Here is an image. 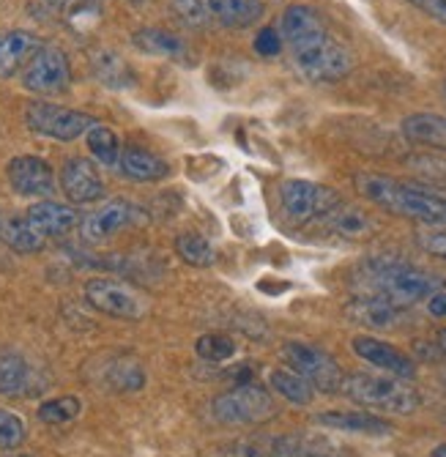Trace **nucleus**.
Returning <instances> with one entry per match:
<instances>
[{"label": "nucleus", "mask_w": 446, "mask_h": 457, "mask_svg": "<svg viewBox=\"0 0 446 457\" xmlns=\"http://www.w3.org/2000/svg\"><path fill=\"white\" fill-rule=\"evenodd\" d=\"M112 381L120 389H140L145 384V372L140 370L137 361H118V367L112 372Z\"/></svg>", "instance_id": "72a5a7b5"}, {"label": "nucleus", "mask_w": 446, "mask_h": 457, "mask_svg": "<svg viewBox=\"0 0 446 457\" xmlns=\"http://www.w3.org/2000/svg\"><path fill=\"white\" fill-rule=\"evenodd\" d=\"M77 413H79L77 397H58V400H50L38 408V420L45 425H66L77 417Z\"/></svg>", "instance_id": "7c9ffc66"}, {"label": "nucleus", "mask_w": 446, "mask_h": 457, "mask_svg": "<svg viewBox=\"0 0 446 457\" xmlns=\"http://www.w3.org/2000/svg\"><path fill=\"white\" fill-rule=\"evenodd\" d=\"M14 457H25V454H14Z\"/></svg>", "instance_id": "a19ab883"}, {"label": "nucleus", "mask_w": 446, "mask_h": 457, "mask_svg": "<svg viewBox=\"0 0 446 457\" xmlns=\"http://www.w3.org/2000/svg\"><path fill=\"white\" fill-rule=\"evenodd\" d=\"M353 351L359 359L370 361L373 367L384 370V372H392L394 378H414V361L405 356L402 351H397L394 345H386L376 337H356L353 340Z\"/></svg>", "instance_id": "4468645a"}, {"label": "nucleus", "mask_w": 446, "mask_h": 457, "mask_svg": "<svg viewBox=\"0 0 446 457\" xmlns=\"http://www.w3.org/2000/svg\"><path fill=\"white\" fill-rule=\"evenodd\" d=\"M359 192L381 209L419 222H446V192L427 189L419 184H405L378 173H359Z\"/></svg>", "instance_id": "f03ea898"}, {"label": "nucleus", "mask_w": 446, "mask_h": 457, "mask_svg": "<svg viewBox=\"0 0 446 457\" xmlns=\"http://www.w3.org/2000/svg\"><path fill=\"white\" fill-rule=\"evenodd\" d=\"M282 356H285V361L293 367V372H299L310 386H315L320 392L343 389V370L326 351L307 345V343H288L282 348Z\"/></svg>", "instance_id": "0eeeda50"}, {"label": "nucleus", "mask_w": 446, "mask_h": 457, "mask_svg": "<svg viewBox=\"0 0 446 457\" xmlns=\"http://www.w3.org/2000/svg\"><path fill=\"white\" fill-rule=\"evenodd\" d=\"M42 47H45V41L28 30L0 33V77H14L25 71V66Z\"/></svg>", "instance_id": "2eb2a0df"}, {"label": "nucleus", "mask_w": 446, "mask_h": 457, "mask_svg": "<svg viewBox=\"0 0 446 457\" xmlns=\"http://www.w3.org/2000/svg\"><path fill=\"white\" fill-rule=\"evenodd\" d=\"M318 425L323 428H334V430H348V433H364V436H389L392 425L381 417L364 411H329L315 417Z\"/></svg>", "instance_id": "a211bd4d"}, {"label": "nucleus", "mask_w": 446, "mask_h": 457, "mask_svg": "<svg viewBox=\"0 0 446 457\" xmlns=\"http://www.w3.org/2000/svg\"><path fill=\"white\" fill-rule=\"evenodd\" d=\"M25 441V425L17 413L0 408V449H17Z\"/></svg>", "instance_id": "473e14b6"}, {"label": "nucleus", "mask_w": 446, "mask_h": 457, "mask_svg": "<svg viewBox=\"0 0 446 457\" xmlns=\"http://www.w3.org/2000/svg\"><path fill=\"white\" fill-rule=\"evenodd\" d=\"M33 367L14 351H0V395H30L33 392Z\"/></svg>", "instance_id": "6ab92c4d"}, {"label": "nucleus", "mask_w": 446, "mask_h": 457, "mask_svg": "<svg viewBox=\"0 0 446 457\" xmlns=\"http://www.w3.org/2000/svg\"><path fill=\"white\" fill-rule=\"evenodd\" d=\"M176 253H178V258L184 263L197 266V269L214 263V249H211V244L202 238L200 233H181L176 238Z\"/></svg>", "instance_id": "c756f323"}, {"label": "nucleus", "mask_w": 446, "mask_h": 457, "mask_svg": "<svg viewBox=\"0 0 446 457\" xmlns=\"http://www.w3.org/2000/svg\"><path fill=\"white\" fill-rule=\"evenodd\" d=\"M9 184L22 197H47L55 189V176L45 159L17 156L9 162Z\"/></svg>", "instance_id": "9b49d317"}, {"label": "nucleus", "mask_w": 446, "mask_h": 457, "mask_svg": "<svg viewBox=\"0 0 446 457\" xmlns=\"http://www.w3.org/2000/svg\"><path fill=\"white\" fill-rule=\"evenodd\" d=\"M88 151L94 154V159L99 164H107V168H115L120 159V140L112 129L107 127H94L88 129Z\"/></svg>", "instance_id": "c85d7f7f"}, {"label": "nucleus", "mask_w": 446, "mask_h": 457, "mask_svg": "<svg viewBox=\"0 0 446 457\" xmlns=\"http://www.w3.org/2000/svg\"><path fill=\"white\" fill-rule=\"evenodd\" d=\"M25 88L33 94H63L71 82V69L61 47L45 45L33 55V61L22 71Z\"/></svg>", "instance_id": "1a4fd4ad"}, {"label": "nucleus", "mask_w": 446, "mask_h": 457, "mask_svg": "<svg viewBox=\"0 0 446 457\" xmlns=\"http://www.w3.org/2000/svg\"><path fill=\"white\" fill-rule=\"evenodd\" d=\"M135 45L148 53V55H161V58H176V61H186V45L184 38H178L176 33L168 30H156V28H145L135 33Z\"/></svg>", "instance_id": "b1692460"}, {"label": "nucleus", "mask_w": 446, "mask_h": 457, "mask_svg": "<svg viewBox=\"0 0 446 457\" xmlns=\"http://www.w3.org/2000/svg\"><path fill=\"white\" fill-rule=\"evenodd\" d=\"M368 282L373 285L376 296L386 299L394 307L417 304L441 287V279L400 261H373L368 266Z\"/></svg>", "instance_id": "7ed1b4c3"}, {"label": "nucleus", "mask_w": 446, "mask_h": 457, "mask_svg": "<svg viewBox=\"0 0 446 457\" xmlns=\"http://www.w3.org/2000/svg\"><path fill=\"white\" fill-rule=\"evenodd\" d=\"M409 4H414L427 17H433V20H438V22L446 25V0H409Z\"/></svg>", "instance_id": "c9c22d12"}, {"label": "nucleus", "mask_w": 446, "mask_h": 457, "mask_svg": "<svg viewBox=\"0 0 446 457\" xmlns=\"http://www.w3.org/2000/svg\"><path fill=\"white\" fill-rule=\"evenodd\" d=\"M25 120L28 127L45 137L53 140H77L79 135H86L94 127V118L79 112V110H69V107H58V104H47V102H30L25 110Z\"/></svg>", "instance_id": "423d86ee"}, {"label": "nucleus", "mask_w": 446, "mask_h": 457, "mask_svg": "<svg viewBox=\"0 0 446 457\" xmlns=\"http://www.w3.org/2000/svg\"><path fill=\"white\" fill-rule=\"evenodd\" d=\"M427 312L433 318H446V290H435L427 302Z\"/></svg>", "instance_id": "4c0bfd02"}, {"label": "nucleus", "mask_w": 446, "mask_h": 457, "mask_svg": "<svg viewBox=\"0 0 446 457\" xmlns=\"http://www.w3.org/2000/svg\"><path fill=\"white\" fill-rule=\"evenodd\" d=\"M402 135L411 143L446 151V118L433 112H417L402 120Z\"/></svg>", "instance_id": "412c9836"}, {"label": "nucleus", "mask_w": 446, "mask_h": 457, "mask_svg": "<svg viewBox=\"0 0 446 457\" xmlns=\"http://www.w3.org/2000/svg\"><path fill=\"white\" fill-rule=\"evenodd\" d=\"M206 22H219L225 28H250L263 17L260 0H202Z\"/></svg>", "instance_id": "f3484780"}, {"label": "nucleus", "mask_w": 446, "mask_h": 457, "mask_svg": "<svg viewBox=\"0 0 446 457\" xmlns=\"http://www.w3.org/2000/svg\"><path fill=\"white\" fill-rule=\"evenodd\" d=\"M343 392L373 411H386V413H414L419 408V395L411 384L402 378H386V376H370V372H353V376L343 378Z\"/></svg>", "instance_id": "20e7f679"}, {"label": "nucleus", "mask_w": 446, "mask_h": 457, "mask_svg": "<svg viewBox=\"0 0 446 457\" xmlns=\"http://www.w3.org/2000/svg\"><path fill=\"white\" fill-rule=\"evenodd\" d=\"M135 214H137V209H135V205H132L129 200H124V197L107 200V203L102 205V209L91 212V214L83 220V238H86V241H94V244L107 241V238H112L115 233L124 230L127 225H132Z\"/></svg>", "instance_id": "f8f14e48"}, {"label": "nucleus", "mask_w": 446, "mask_h": 457, "mask_svg": "<svg viewBox=\"0 0 446 457\" xmlns=\"http://www.w3.org/2000/svg\"><path fill=\"white\" fill-rule=\"evenodd\" d=\"M279 50H282V38H279V33H277L274 28H263V30L255 36V53H258V55L274 58V55H279Z\"/></svg>", "instance_id": "f704fd0d"}, {"label": "nucleus", "mask_w": 446, "mask_h": 457, "mask_svg": "<svg viewBox=\"0 0 446 457\" xmlns=\"http://www.w3.org/2000/svg\"><path fill=\"white\" fill-rule=\"evenodd\" d=\"M25 220L42 238H61V236L71 233L77 225L74 209H69V205H63V203H53V200L30 205Z\"/></svg>", "instance_id": "dca6fc26"}, {"label": "nucleus", "mask_w": 446, "mask_h": 457, "mask_svg": "<svg viewBox=\"0 0 446 457\" xmlns=\"http://www.w3.org/2000/svg\"><path fill=\"white\" fill-rule=\"evenodd\" d=\"M422 244H425L427 253H433L435 258L446 261V230H443V233H433V236H427Z\"/></svg>", "instance_id": "e433bc0d"}, {"label": "nucleus", "mask_w": 446, "mask_h": 457, "mask_svg": "<svg viewBox=\"0 0 446 457\" xmlns=\"http://www.w3.org/2000/svg\"><path fill=\"white\" fill-rule=\"evenodd\" d=\"M91 66H94L96 79H99V82H104V86H110V88H129L132 82H135V71H132V66H129L124 58H120L118 53L102 50V53H96V55H94Z\"/></svg>", "instance_id": "393cba45"}, {"label": "nucleus", "mask_w": 446, "mask_h": 457, "mask_svg": "<svg viewBox=\"0 0 446 457\" xmlns=\"http://www.w3.org/2000/svg\"><path fill=\"white\" fill-rule=\"evenodd\" d=\"M430 457H446V446H438Z\"/></svg>", "instance_id": "58836bf2"}, {"label": "nucleus", "mask_w": 446, "mask_h": 457, "mask_svg": "<svg viewBox=\"0 0 446 457\" xmlns=\"http://www.w3.org/2000/svg\"><path fill=\"white\" fill-rule=\"evenodd\" d=\"M320 222L345 238H364L376 230V222L368 214H361L359 209H343V205H337V209L329 212Z\"/></svg>", "instance_id": "bb28decb"}, {"label": "nucleus", "mask_w": 446, "mask_h": 457, "mask_svg": "<svg viewBox=\"0 0 446 457\" xmlns=\"http://www.w3.org/2000/svg\"><path fill=\"white\" fill-rule=\"evenodd\" d=\"M282 36L291 45L296 69L312 82L343 79L353 66L351 53L329 36L326 25L310 6H291L282 14Z\"/></svg>", "instance_id": "f257e3e1"}, {"label": "nucleus", "mask_w": 446, "mask_h": 457, "mask_svg": "<svg viewBox=\"0 0 446 457\" xmlns=\"http://www.w3.org/2000/svg\"><path fill=\"white\" fill-rule=\"evenodd\" d=\"M282 209L296 222L323 220L329 212L340 205V195L329 187H320L312 181H285L279 189Z\"/></svg>", "instance_id": "6e6552de"}, {"label": "nucleus", "mask_w": 446, "mask_h": 457, "mask_svg": "<svg viewBox=\"0 0 446 457\" xmlns=\"http://www.w3.org/2000/svg\"><path fill=\"white\" fill-rule=\"evenodd\" d=\"M268 381H271L274 392H279L293 405H310L312 403V386L293 370H274Z\"/></svg>", "instance_id": "cd10ccee"}, {"label": "nucleus", "mask_w": 446, "mask_h": 457, "mask_svg": "<svg viewBox=\"0 0 446 457\" xmlns=\"http://www.w3.org/2000/svg\"><path fill=\"white\" fill-rule=\"evenodd\" d=\"M277 413L271 395L255 384H241L214 400V417L225 425H258Z\"/></svg>", "instance_id": "39448f33"}, {"label": "nucleus", "mask_w": 446, "mask_h": 457, "mask_svg": "<svg viewBox=\"0 0 446 457\" xmlns=\"http://www.w3.org/2000/svg\"><path fill=\"white\" fill-rule=\"evenodd\" d=\"M0 241L22 255L38 253V249L45 246V238L30 228V222L25 217H17V214L0 217Z\"/></svg>", "instance_id": "5701e85b"}, {"label": "nucleus", "mask_w": 446, "mask_h": 457, "mask_svg": "<svg viewBox=\"0 0 446 457\" xmlns=\"http://www.w3.org/2000/svg\"><path fill=\"white\" fill-rule=\"evenodd\" d=\"M86 299L94 310L110 315V318H120V320H140L145 315V304L140 302V296L124 282L115 279H91L86 285Z\"/></svg>", "instance_id": "9d476101"}, {"label": "nucleus", "mask_w": 446, "mask_h": 457, "mask_svg": "<svg viewBox=\"0 0 446 457\" xmlns=\"http://www.w3.org/2000/svg\"><path fill=\"white\" fill-rule=\"evenodd\" d=\"M194 348H197V356L206 361H225L235 353V343L225 335H202Z\"/></svg>", "instance_id": "2f4dec72"}, {"label": "nucleus", "mask_w": 446, "mask_h": 457, "mask_svg": "<svg viewBox=\"0 0 446 457\" xmlns=\"http://www.w3.org/2000/svg\"><path fill=\"white\" fill-rule=\"evenodd\" d=\"M345 312L351 315V320L364 323L370 328H392L397 323V318H400L397 307L389 304L381 296H359L356 302H351L345 307Z\"/></svg>", "instance_id": "4be33fe9"}, {"label": "nucleus", "mask_w": 446, "mask_h": 457, "mask_svg": "<svg viewBox=\"0 0 446 457\" xmlns=\"http://www.w3.org/2000/svg\"><path fill=\"white\" fill-rule=\"evenodd\" d=\"M118 168L132 181H161L168 176V162L145 148H124L118 159Z\"/></svg>", "instance_id": "aec40b11"}, {"label": "nucleus", "mask_w": 446, "mask_h": 457, "mask_svg": "<svg viewBox=\"0 0 446 457\" xmlns=\"http://www.w3.org/2000/svg\"><path fill=\"white\" fill-rule=\"evenodd\" d=\"M438 343H441V348L446 351V328L441 331V335H438Z\"/></svg>", "instance_id": "ea45409f"}, {"label": "nucleus", "mask_w": 446, "mask_h": 457, "mask_svg": "<svg viewBox=\"0 0 446 457\" xmlns=\"http://www.w3.org/2000/svg\"><path fill=\"white\" fill-rule=\"evenodd\" d=\"M61 187L71 203H96L104 195V181L88 159H69L61 170Z\"/></svg>", "instance_id": "ddd939ff"}, {"label": "nucleus", "mask_w": 446, "mask_h": 457, "mask_svg": "<svg viewBox=\"0 0 446 457\" xmlns=\"http://www.w3.org/2000/svg\"><path fill=\"white\" fill-rule=\"evenodd\" d=\"M45 6L77 30L94 25L102 14V0H45Z\"/></svg>", "instance_id": "a878e982"}]
</instances>
